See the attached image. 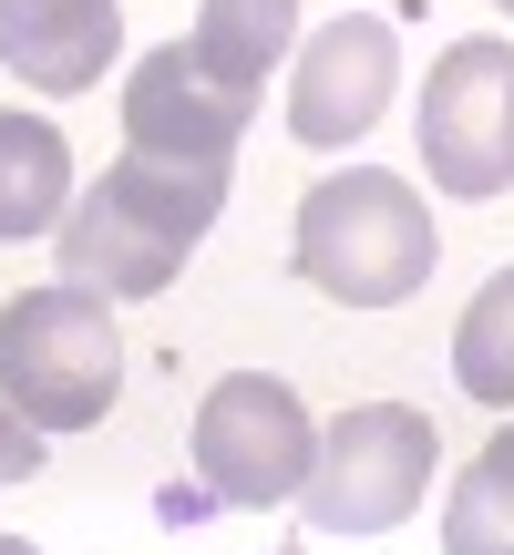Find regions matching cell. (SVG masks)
Listing matches in <instances>:
<instances>
[{"label":"cell","instance_id":"1","mask_svg":"<svg viewBox=\"0 0 514 555\" xmlns=\"http://www.w3.org/2000/svg\"><path fill=\"white\" fill-rule=\"evenodd\" d=\"M227 176L217 165H155V155H124L103 165L93 196H73V217L52 227L62 237V278L103 298H165L185 268V247L217 227Z\"/></svg>","mask_w":514,"mask_h":555},{"label":"cell","instance_id":"2","mask_svg":"<svg viewBox=\"0 0 514 555\" xmlns=\"http://www.w3.org/2000/svg\"><path fill=\"white\" fill-rule=\"evenodd\" d=\"M298 278L339 309H401L433 278V206L381 165L309 185L298 196Z\"/></svg>","mask_w":514,"mask_h":555},{"label":"cell","instance_id":"3","mask_svg":"<svg viewBox=\"0 0 514 555\" xmlns=\"http://www.w3.org/2000/svg\"><path fill=\"white\" fill-rule=\"evenodd\" d=\"M114 380H124V339H114V309L103 288H21L0 309V401L41 422V433H82V422L114 412Z\"/></svg>","mask_w":514,"mask_h":555},{"label":"cell","instance_id":"4","mask_svg":"<svg viewBox=\"0 0 514 555\" xmlns=\"http://www.w3.org/2000/svg\"><path fill=\"white\" fill-rule=\"evenodd\" d=\"M422 483H433V422L401 412V401H360L319 433L298 504H309L319 535H391V525H412Z\"/></svg>","mask_w":514,"mask_h":555},{"label":"cell","instance_id":"5","mask_svg":"<svg viewBox=\"0 0 514 555\" xmlns=\"http://www.w3.org/2000/svg\"><path fill=\"white\" fill-rule=\"evenodd\" d=\"M309 463H319V433L288 380L227 371L196 401V483L217 504H288V494H309Z\"/></svg>","mask_w":514,"mask_h":555},{"label":"cell","instance_id":"6","mask_svg":"<svg viewBox=\"0 0 514 555\" xmlns=\"http://www.w3.org/2000/svg\"><path fill=\"white\" fill-rule=\"evenodd\" d=\"M422 165L433 196H504L514 185V41L474 31L422 82Z\"/></svg>","mask_w":514,"mask_h":555},{"label":"cell","instance_id":"7","mask_svg":"<svg viewBox=\"0 0 514 555\" xmlns=\"http://www.w3.org/2000/svg\"><path fill=\"white\" fill-rule=\"evenodd\" d=\"M257 93H237L227 73H206L196 41H165L124 73V155H155V165H237Z\"/></svg>","mask_w":514,"mask_h":555},{"label":"cell","instance_id":"8","mask_svg":"<svg viewBox=\"0 0 514 555\" xmlns=\"http://www.w3.org/2000/svg\"><path fill=\"white\" fill-rule=\"evenodd\" d=\"M391 82H401V41L381 11H339L298 41V73H288V134L298 144H350L391 114Z\"/></svg>","mask_w":514,"mask_h":555},{"label":"cell","instance_id":"9","mask_svg":"<svg viewBox=\"0 0 514 555\" xmlns=\"http://www.w3.org/2000/svg\"><path fill=\"white\" fill-rule=\"evenodd\" d=\"M124 52V0H0V62L31 93H93Z\"/></svg>","mask_w":514,"mask_h":555},{"label":"cell","instance_id":"10","mask_svg":"<svg viewBox=\"0 0 514 555\" xmlns=\"http://www.w3.org/2000/svg\"><path fill=\"white\" fill-rule=\"evenodd\" d=\"M73 144L41 114H0V237H41L73 217Z\"/></svg>","mask_w":514,"mask_h":555},{"label":"cell","instance_id":"11","mask_svg":"<svg viewBox=\"0 0 514 555\" xmlns=\"http://www.w3.org/2000/svg\"><path fill=\"white\" fill-rule=\"evenodd\" d=\"M185 41H196L206 73H227L237 93H257V82L298 52V0H196V31Z\"/></svg>","mask_w":514,"mask_h":555},{"label":"cell","instance_id":"12","mask_svg":"<svg viewBox=\"0 0 514 555\" xmlns=\"http://www.w3.org/2000/svg\"><path fill=\"white\" fill-rule=\"evenodd\" d=\"M442 555H514V422L442 494Z\"/></svg>","mask_w":514,"mask_h":555},{"label":"cell","instance_id":"13","mask_svg":"<svg viewBox=\"0 0 514 555\" xmlns=\"http://www.w3.org/2000/svg\"><path fill=\"white\" fill-rule=\"evenodd\" d=\"M453 380L484 401V412H514V268L484 278V298L453 330Z\"/></svg>","mask_w":514,"mask_h":555},{"label":"cell","instance_id":"14","mask_svg":"<svg viewBox=\"0 0 514 555\" xmlns=\"http://www.w3.org/2000/svg\"><path fill=\"white\" fill-rule=\"evenodd\" d=\"M41 453H52V442H41V422L21 412V401H0V483H31Z\"/></svg>","mask_w":514,"mask_h":555},{"label":"cell","instance_id":"15","mask_svg":"<svg viewBox=\"0 0 514 555\" xmlns=\"http://www.w3.org/2000/svg\"><path fill=\"white\" fill-rule=\"evenodd\" d=\"M0 555H41V545H21V535H0Z\"/></svg>","mask_w":514,"mask_h":555},{"label":"cell","instance_id":"16","mask_svg":"<svg viewBox=\"0 0 514 555\" xmlns=\"http://www.w3.org/2000/svg\"><path fill=\"white\" fill-rule=\"evenodd\" d=\"M278 555H298V545H278Z\"/></svg>","mask_w":514,"mask_h":555},{"label":"cell","instance_id":"17","mask_svg":"<svg viewBox=\"0 0 514 555\" xmlns=\"http://www.w3.org/2000/svg\"><path fill=\"white\" fill-rule=\"evenodd\" d=\"M504 11H514V0H504Z\"/></svg>","mask_w":514,"mask_h":555}]
</instances>
